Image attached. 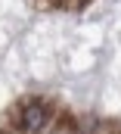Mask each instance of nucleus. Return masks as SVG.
I'll return each instance as SVG.
<instances>
[{
	"label": "nucleus",
	"mask_w": 121,
	"mask_h": 134,
	"mask_svg": "<svg viewBox=\"0 0 121 134\" xmlns=\"http://www.w3.org/2000/svg\"><path fill=\"white\" fill-rule=\"evenodd\" d=\"M47 119H50V106H47L44 100H28L22 109H19L16 125H19L22 134H37V131H44Z\"/></svg>",
	"instance_id": "obj_1"
}]
</instances>
